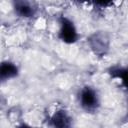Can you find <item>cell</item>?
<instances>
[{
  "mask_svg": "<svg viewBox=\"0 0 128 128\" xmlns=\"http://www.w3.org/2000/svg\"><path fill=\"white\" fill-rule=\"evenodd\" d=\"M79 107L86 113H96L101 106V98L98 90L91 85L82 86L77 92Z\"/></svg>",
  "mask_w": 128,
  "mask_h": 128,
  "instance_id": "cell-1",
  "label": "cell"
},
{
  "mask_svg": "<svg viewBox=\"0 0 128 128\" xmlns=\"http://www.w3.org/2000/svg\"><path fill=\"white\" fill-rule=\"evenodd\" d=\"M87 45L97 57H105L111 49V38L106 31H95L87 38Z\"/></svg>",
  "mask_w": 128,
  "mask_h": 128,
  "instance_id": "cell-2",
  "label": "cell"
},
{
  "mask_svg": "<svg viewBox=\"0 0 128 128\" xmlns=\"http://www.w3.org/2000/svg\"><path fill=\"white\" fill-rule=\"evenodd\" d=\"M58 39L68 45L75 44L79 40V32L74 21L66 15H61L58 19Z\"/></svg>",
  "mask_w": 128,
  "mask_h": 128,
  "instance_id": "cell-3",
  "label": "cell"
},
{
  "mask_svg": "<svg viewBox=\"0 0 128 128\" xmlns=\"http://www.w3.org/2000/svg\"><path fill=\"white\" fill-rule=\"evenodd\" d=\"M12 9L18 18L30 20L36 17L39 7L34 0H12Z\"/></svg>",
  "mask_w": 128,
  "mask_h": 128,
  "instance_id": "cell-4",
  "label": "cell"
},
{
  "mask_svg": "<svg viewBox=\"0 0 128 128\" xmlns=\"http://www.w3.org/2000/svg\"><path fill=\"white\" fill-rule=\"evenodd\" d=\"M48 125L57 128H66L73 125V117L64 108L56 109L48 117Z\"/></svg>",
  "mask_w": 128,
  "mask_h": 128,
  "instance_id": "cell-5",
  "label": "cell"
},
{
  "mask_svg": "<svg viewBox=\"0 0 128 128\" xmlns=\"http://www.w3.org/2000/svg\"><path fill=\"white\" fill-rule=\"evenodd\" d=\"M19 73L20 69L15 62L11 60H3L0 62V84L17 78Z\"/></svg>",
  "mask_w": 128,
  "mask_h": 128,
  "instance_id": "cell-6",
  "label": "cell"
},
{
  "mask_svg": "<svg viewBox=\"0 0 128 128\" xmlns=\"http://www.w3.org/2000/svg\"><path fill=\"white\" fill-rule=\"evenodd\" d=\"M108 75L112 78L115 79L116 81L122 82L125 84V78H126V68L121 66V65H113L107 69Z\"/></svg>",
  "mask_w": 128,
  "mask_h": 128,
  "instance_id": "cell-7",
  "label": "cell"
},
{
  "mask_svg": "<svg viewBox=\"0 0 128 128\" xmlns=\"http://www.w3.org/2000/svg\"><path fill=\"white\" fill-rule=\"evenodd\" d=\"M115 0H92L91 3H93L97 8L100 9H105V8H109L114 4Z\"/></svg>",
  "mask_w": 128,
  "mask_h": 128,
  "instance_id": "cell-8",
  "label": "cell"
},
{
  "mask_svg": "<svg viewBox=\"0 0 128 128\" xmlns=\"http://www.w3.org/2000/svg\"><path fill=\"white\" fill-rule=\"evenodd\" d=\"M74 1H76L80 4H86V3H91L92 2V0H74Z\"/></svg>",
  "mask_w": 128,
  "mask_h": 128,
  "instance_id": "cell-9",
  "label": "cell"
}]
</instances>
